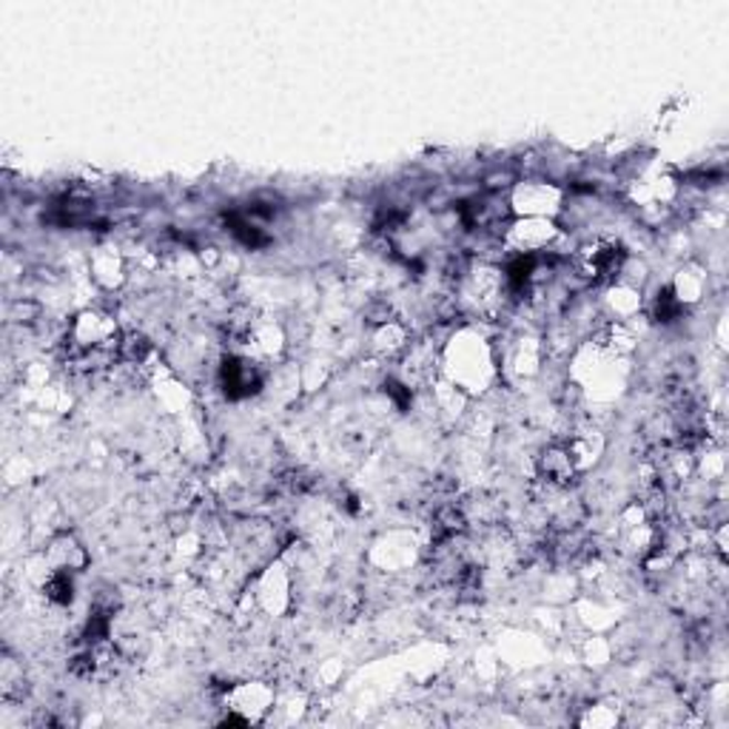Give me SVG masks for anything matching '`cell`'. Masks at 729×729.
Returning <instances> with one entry per match:
<instances>
[{
	"mask_svg": "<svg viewBox=\"0 0 729 729\" xmlns=\"http://www.w3.org/2000/svg\"><path fill=\"white\" fill-rule=\"evenodd\" d=\"M92 274L103 288H114L123 283V257L114 248H100L92 259Z\"/></svg>",
	"mask_w": 729,
	"mask_h": 729,
	"instance_id": "ba28073f",
	"label": "cell"
},
{
	"mask_svg": "<svg viewBox=\"0 0 729 729\" xmlns=\"http://www.w3.org/2000/svg\"><path fill=\"white\" fill-rule=\"evenodd\" d=\"M562 188L544 179H527L511 192V212L518 217L551 219L562 212Z\"/></svg>",
	"mask_w": 729,
	"mask_h": 729,
	"instance_id": "3957f363",
	"label": "cell"
},
{
	"mask_svg": "<svg viewBox=\"0 0 729 729\" xmlns=\"http://www.w3.org/2000/svg\"><path fill=\"white\" fill-rule=\"evenodd\" d=\"M578 723H584V727H613V723H618V710L610 704H596V707H587V716L578 718Z\"/></svg>",
	"mask_w": 729,
	"mask_h": 729,
	"instance_id": "30bf717a",
	"label": "cell"
},
{
	"mask_svg": "<svg viewBox=\"0 0 729 729\" xmlns=\"http://www.w3.org/2000/svg\"><path fill=\"white\" fill-rule=\"evenodd\" d=\"M624 259H627V251L618 239L593 237L578 246L576 257H573V271L591 286H613V283H618Z\"/></svg>",
	"mask_w": 729,
	"mask_h": 729,
	"instance_id": "6da1fadb",
	"label": "cell"
},
{
	"mask_svg": "<svg viewBox=\"0 0 729 729\" xmlns=\"http://www.w3.org/2000/svg\"><path fill=\"white\" fill-rule=\"evenodd\" d=\"M266 377H263V362L248 353H228L217 368V384L223 397L234 399H248L263 388Z\"/></svg>",
	"mask_w": 729,
	"mask_h": 729,
	"instance_id": "7a4b0ae2",
	"label": "cell"
},
{
	"mask_svg": "<svg viewBox=\"0 0 729 729\" xmlns=\"http://www.w3.org/2000/svg\"><path fill=\"white\" fill-rule=\"evenodd\" d=\"M43 562L52 567V571H66V573H83L89 567V551L83 547L74 533L60 531L49 538L47 556Z\"/></svg>",
	"mask_w": 729,
	"mask_h": 729,
	"instance_id": "52a82bcc",
	"label": "cell"
},
{
	"mask_svg": "<svg viewBox=\"0 0 729 729\" xmlns=\"http://www.w3.org/2000/svg\"><path fill=\"white\" fill-rule=\"evenodd\" d=\"M274 690L263 681H248L239 687H228L226 692V710L239 712L248 718V723H257L266 718V712L274 710Z\"/></svg>",
	"mask_w": 729,
	"mask_h": 729,
	"instance_id": "8992f818",
	"label": "cell"
},
{
	"mask_svg": "<svg viewBox=\"0 0 729 729\" xmlns=\"http://www.w3.org/2000/svg\"><path fill=\"white\" fill-rule=\"evenodd\" d=\"M562 237L553 219L538 217H518L511 223V228L504 232V246L513 248L516 254H547V248Z\"/></svg>",
	"mask_w": 729,
	"mask_h": 729,
	"instance_id": "277c9868",
	"label": "cell"
},
{
	"mask_svg": "<svg viewBox=\"0 0 729 729\" xmlns=\"http://www.w3.org/2000/svg\"><path fill=\"white\" fill-rule=\"evenodd\" d=\"M684 314H687V306H684L681 299L676 297L672 286L661 288V291H658V297L653 299V319H656V322H661V326H672V322H678Z\"/></svg>",
	"mask_w": 729,
	"mask_h": 729,
	"instance_id": "9c48e42d",
	"label": "cell"
},
{
	"mask_svg": "<svg viewBox=\"0 0 729 729\" xmlns=\"http://www.w3.org/2000/svg\"><path fill=\"white\" fill-rule=\"evenodd\" d=\"M533 468H536L538 482L553 484V487H571L578 479V464L576 459H573L567 442L544 444L542 451H538L536 462H533Z\"/></svg>",
	"mask_w": 729,
	"mask_h": 729,
	"instance_id": "5b68a950",
	"label": "cell"
}]
</instances>
